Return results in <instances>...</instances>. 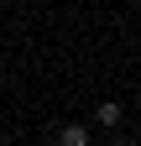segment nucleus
<instances>
[{"label": "nucleus", "mask_w": 141, "mask_h": 146, "mask_svg": "<svg viewBox=\"0 0 141 146\" xmlns=\"http://www.w3.org/2000/svg\"><path fill=\"white\" fill-rule=\"evenodd\" d=\"M94 120L104 125V131H115V125H120V104H115V99H104V104H94Z\"/></svg>", "instance_id": "nucleus-1"}, {"label": "nucleus", "mask_w": 141, "mask_h": 146, "mask_svg": "<svg viewBox=\"0 0 141 146\" xmlns=\"http://www.w3.org/2000/svg\"><path fill=\"white\" fill-rule=\"evenodd\" d=\"M58 146H89V131H84V125H63V131H58Z\"/></svg>", "instance_id": "nucleus-2"}, {"label": "nucleus", "mask_w": 141, "mask_h": 146, "mask_svg": "<svg viewBox=\"0 0 141 146\" xmlns=\"http://www.w3.org/2000/svg\"><path fill=\"white\" fill-rule=\"evenodd\" d=\"M110 146H136V141H110Z\"/></svg>", "instance_id": "nucleus-3"}]
</instances>
